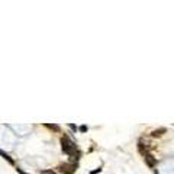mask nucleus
Listing matches in <instances>:
<instances>
[{
    "instance_id": "7",
    "label": "nucleus",
    "mask_w": 174,
    "mask_h": 174,
    "mask_svg": "<svg viewBox=\"0 0 174 174\" xmlns=\"http://www.w3.org/2000/svg\"><path fill=\"white\" fill-rule=\"evenodd\" d=\"M41 174H57V173L52 171V170H44V171H41Z\"/></svg>"
},
{
    "instance_id": "3",
    "label": "nucleus",
    "mask_w": 174,
    "mask_h": 174,
    "mask_svg": "<svg viewBox=\"0 0 174 174\" xmlns=\"http://www.w3.org/2000/svg\"><path fill=\"white\" fill-rule=\"evenodd\" d=\"M144 160H145V164H147L149 168H154L157 165V158L154 157L149 152H144Z\"/></svg>"
},
{
    "instance_id": "2",
    "label": "nucleus",
    "mask_w": 174,
    "mask_h": 174,
    "mask_svg": "<svg viewBox=\"0 0 174 174\" xmlns=\"http://www.w3.org/2000/svg\"><path fill=\"white\" fill-rule=\"evenodd\" d=\"M77 170L76 163H64L60 165V171L62 174H74Z\"/></svg>"
},
{
    "instance_id": "10",
    "label": "nucleus",
    "mask_w": 174,
    "mask_h": 174,
    "mask_svg": "<svg viewBox=\"0 0 174 174\" xmlns=\"http://www.w3.org/2000/svg\"><path fill=\"white\" fill-rule=\"evenodd\" d=\"M16 171H17L19 174H28V173H25V171H23L22 168H19V167H16Z\"/></svg>"
},
{
    "instance_id": "6",
    "label": "nucleus",
    "mask_w": 174,
    "mask_h": 174,
    "mask_svg": "<svg viewBox=\"0 0 174 174\" xmlns=\"http://www.w3.org/2000/svg\"><path fill=\"white\" fill-rule=\"evenodd\" d=\"M47 128H49V129L55 130V132H60V129H61V128H60V125H49V123H48V125H47Z\"/></svg>"
},
{
    "instance_id": "8",
    "label": "nucleus",
    "mask_w": 174,
    "mask_h": 174,
    "mask_svg": "<svg viewBox=\"0 0 174 174\" xmlns=\"http://www.w3.org/2000/svg\"><path fill=\"white\" fill-rule=\"evenodd\" d=\"M68 128H70L71 130H74V132H77V130H78V128H77L74 123H70V125H68Z\"/></svg>"
},
{
    "instance_id": "4",
    "label": "nucleus",
    "mask_w": 174,
    "mask_h": 174,
    "mask_svg": "<svg viewBox=\"0 0 174 174\" xmlns=\"http://www.w3.org/2000/svg\"><path fill=\"white\" fill-rule=\"evenodd\" d=\"M0 155H2L3 158H5V160H6V161H7L9 164H12V165H15V160H12V158L9 157V155H7V154H6V152L3 151V149H2V148H0Z\"/></svg>"
},
{
    "instance_id": "1",
    "label": "nucleus",
    "mask_w": 174,
    "mask_h": 174,
    "mask_svg": "<svg viewBox=\"0 0 174 174\" xmlns=\"http://www.w3.org/2000/svg\"><path fill=\"white\" fill-rule=\"evenodd\" d=\"M61 148H62L64 154L70 155V157H74V155H77V154H80V152L77 151V145L71 141L68 135L61 136Z\"/></svg>"
},
{
    "instance_id": "5",
    "label": "nucleus",
    "mask_w": 174,
    "mask_h": 174,
    "mask_svg": "<svg viewBox=\"0 0 174 174\" xmlns=\"http://www.w3.org/2000/svg\"><path fill=\"white\" fill-rule=\"evenodd\" d=\"M165 132V128H160V129H154L151 132V136H154V138H157V136H161Z\"/></svg>"
},
{
    "instance_id": "11",
    "label": "nucleus",
    "mask_w": 174,
    "mask_h": 174,
    "mask_svg": "<svg viewBox=\"0 0 174 174\" xmlns=\"http://www.w3.org/2000/svg\"><path fill=\"white\" fill-rule=\"evenodd\" d=\"M100 171H102V168H96V170H93L90 174H97V173H100Z\"/></svg>"
},
{
    "instance_id": "9",
    "label": "nucleus",
    "mask_w": 174,
    "mask_h": 174,
    "mask_svg": "<svg viewBox=\"0 0 174 174\" xmlns=\"http://www.w3.org/2000/svg\"><path fill=\"white\" fill-rule=\"evenodd\" d=\"M87 129H89V128H87L86 125H81L80 128H78V130H80V132H87Z\"/></svg>"
}]
</instances>
